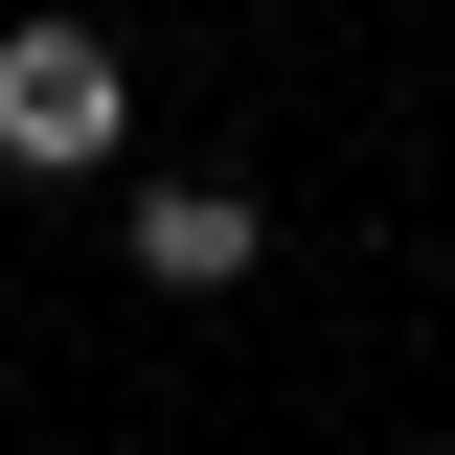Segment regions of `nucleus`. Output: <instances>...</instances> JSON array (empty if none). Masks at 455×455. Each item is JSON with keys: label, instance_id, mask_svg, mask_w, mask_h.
<instances>
[{"label": "nucleus", "instance_id": "1", "mask_svg": "<svg viewBox=\"0 0 455 455\" xmlns=\"http://www.w3.org/2000/svg\"><path fill=\"white\" fill-rule=\"evenodd\" d=\"M114 137H137V68H114L92 23H0V160L23 182H92Z\"/></svg>", "mask_w": 455, "mask_h": 455}, {"label": "nucleus", "instance_id": "2", "mask_svg": "<svg viewBox=\"0 0 455 455\" xmlns=\"http://www.w3.org/2000/svg\"><path fill=\"white\" fill-rule=\"evenodd\" d=\"M251 251H274L251 182H137V274H160V296H251Z\"/></svg>", "mask_w": 455, "mask_h": 455}]
</instances>
